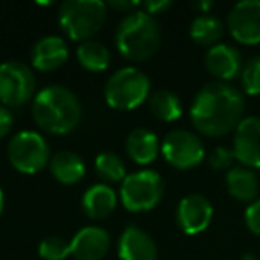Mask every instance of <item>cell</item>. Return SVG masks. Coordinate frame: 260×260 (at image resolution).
Masks as SVG:
<instances>
[{
  "label": "cell",
  "instance_id": "6da1fadb",
  "mask_svg": "<svg viewBox=\"0 0 260 260\" xmlns=\"http://www.w3.org/2000/svg\"><path fill=\"white\" fill-rule=\"evenodd\" d=\"M189 114L200 134L221 138L244 119V96L226 82H210L198 91Z\"/></svg>",
  "mask_w": 260,
  "mask_h": 260
},
{
  "label": "cell",
  "instance_id": "7a4b0ae2",
  "mask_svg": "<svg viewBox=\"0 0 260 260\" xmlns=\"http://www.w3.org/2000/svg\"><path fill=\"white\" fill-rule=\"evenodd\" d=\"M32 118L40 128L54 136L70 134L79 126L82 105L64 86H48L32 100Z\"/></svg>",
  "mask_w": 260,
  "mask_h": 260
},
{
  "label": "cell",
  "instance_id": "3957f363",
  "mask_svg": "<svg viewBox=\"0 0 260 260\" xmlns=\"http://www.w3.org/2000/svg\"><path fill=\"white\" fill-rule=\"evenodd\" d=\"M118 52L128 61L141 62L150 59L160 47V27L155 16L143 9L130 13L119 22L114 34Z\"/></svg>",
  "mask_w": 260,
  "mask_h": 260
},
{
  "label": "cell",
  "instance_id": "277c9868",
  "mask_svg": "<svg viewBox=\"0 0 260 260\" xmlns=\"http://www.w3.org/2000/svg\"><path fill=\"white\" fill-rule=\"evenodd\" d=\"M59 25L73 41H89L107 20V4L102 0H66L59 8Z\"/></svg>",
  "mask_w": 260,
  "mask_h": 260
},
{
  "label": "cell",
  "instance_id": "5b68a950",
  "mask_svg": "<svg viewBox=\"0 0 260 260\" xmlns=\"http://www.w3.org/2000/svg\"><path fill=\"white\" fill-rule=\"evenodd\" d=\"M150 79L134 66L114 72L105 82V102L118 111H132L150 98Z\"/></svg>",
  "mask_w": 260,
  "mask_h": 260
},
{
  "label": "cell",
  "instance_id": "8992f818",
  "mask_svg": "<svg viewBox=\"0 0 260 260\" xmlns=\"http://www.w3.org/2000/svg\"><path fill=\"white\" fill-rule=\"evenodd\" d=\"M164 182L157 171L141 170L128 173L119 185V200L130 212H146L160 202Z\"/></svg>",
  "mask_w": 260,
  "mask_h": 260
},
{
  "label": "cell",
  "instance_id": "52a82bcc",
  "mask_svg": "<svg viewBox=\"0 0 260 260\" xmlns=\"http://www.w3.org/2000/svg\"><path fill=\"white\" fill-rule=\"evenodd\" d=\"M50 148L41 134L34 130L16 132L8 145V159L16 171L34 175L50 162Z\"/></svg>",
  "mask_w": 260,
  "mask_h": 260
},
{
  "label": "cell",
  "instance_id": "ba28073f",
  "mask_svg": "<svg viewBox=\"0 0 260 260\" xmlns=\"http://www.w3.org/2000/svg\"><path fill=\"white\" fill-rule=\"evenodd\" d=\"M36 77L27 64L6 61L0 64V102L6 107H22L34 100Z\"/></svg>",
  "mask_w": 260,
  "mask_h": 260
},
{
  "label": "cell",
  "instance_id": "9c48e42d",
  "mask_svg": "<svg viewBox=\"0 0 260 260\" xmlns=\"http://www.w3.org/2000/svg\"><path fill=\"white\" fill-rule=\"evenodd\" d=\"M160 153L170 166L177 170H191L205 159V146L191 130H171L160 143Z\"/></svg>",
  "mask_w": 260,
  "mask_h": 260
},
{
  "label": "cell",
  "instance_id": "30bf717a",
  "mask_svg": "<svg viewBox=\"0 0 260 260\" xmlns=\"http://www.w3.org/2000/svg\"><path fill=\"white\" fill-rule=\"evenodd\" d=\"M226 25L232 38L242 45L260 43V0H242L230 9Z\"/></svg>",
  "mask_w": 260,
  "mask_h": 260
},
{
  "label": "cell",
  "instance_id": "8fae6325",
  "mask_svg": "<svg viewBox=\"0 0 260 260\" xmlns=\"http://www.w3.org/2000/svg\"><path fill=\"white\" fill-rule=\"evenodd\" d=\"M234 155L244 168L260 170V118H244L234 134Z\"/></svg>",
  "mask_w": 260,
  "mask_h": 260
},
{
  "label": "cell",
  "instance_id": "7c38bea8",
  "mask_svg": "<svg viewBox=\"0 0 260 260\" xmlns=\"http://www.w3.org/2000/svg\"><path fill=\"white\" fill-rule=\"evenodd\" d=\"M214 216V207L205 196L187 194L177 207V223L187 235H198L209 228Z\"/></svg>",
  "mask_w": 260,
  "mask_h": 260
},
{
  "label": "cell",
  "instance_id": "4fadbf2b",
  "mask_svg": "<svg viewBox=\"0 0 260 260\" xmlns=\"http://www.w3.org/2000/svg\"><path fill=\"white\" fill-rule=\"evenodd\" d=\"M70 244L75 260H102L111 248V235L100 226H84L73 235Z\"/></svg>",
  "mask_w": 260,
  "mask_h": 260
},
{
  "label": "cell",
  "instance_id": "5bb4252c",
  "mask_svg": "<svg viewBox=\"0 0 260 260\" xmlns=\"http://www.w3.org/2000/svg\"><path fill=\"white\" fill-rule=\"evenodd\" d=\"M119 260H157V246L143 228L130 224L118 239Z\"/></svg>",
  "mask_w": 260,
  "mask_h": 260
},
{
  "label": "cell",
  "instance_id": "9a60e30c",
  "mask_svg": "<svg viewBox=\"0 0 260 260\" xmlns=\"http://www.w3.org/2000/svg\"><path fill=\"white\" fill-rule=\"evenodd\" d=\"M205 66L217 79V82H226L235 79L242 72L241 54L226 43H217L210 47L205 54Z\"/></svg>",
  "mask_w": 260,
  "mask_h": 260
},
{
  "label": "cell",
  "instance_id": "2e32d148",
  "mask_svg": "<svg viewBox=\"0 0 260 260\" xmlns=\"http://www.w3.org/2000/svg\"><path fill=\"white\" fill-rule=\"evenodd\" d=\"M68 59V45L59 36H45L38 40L30 52V62L38 72H54Z\"/></svg>",
  "mask_w": 260,
  "mask_h": 260
},
{
  "label": "cell",
  "instance_id": "e0dca14e",
  "mask_svg": "<svg viewBox=\"0 0 260 260\" xmlns=\"http://www.w3.org/2000/svg\"><path fill=\"white\" fill-rule=\"evenodd\" d=\"M126 155L134 160L136 164H152L159 157L160 143L157 136L148 128H134L126 136Z\"/></svg>",
  "mask_w": 260,
  "mask_h": 260
},
{
  "label": "cell",
  "instance_id": "ac0fdd59",
  "mask_svg": "<svg viewBox=\"0 0 260 260\" xmlns=\"http://www.w3.org/2000/svg\"><path fill=\"white\" fill-rule=\"evenodd\" d=\"M226 189L232 198L239 202L253 203L258 200L260 180L255 170L244 166H234L226 171Z\"/></svg>",
  "mask_w": 260,
  "mask_h": 260
},
{
  "label": "cell",
  "instance_id": "d6986e66",
  "mask_svg": "<svg viewBox=\"0 0 260 260\" xmlns=\"http://www.w3.org/2000/svg\"><path fill=\"white\" fill-rule=\"evenodd\" d=\"M118 205V194L107 184H94L84 192L82 207L91 219H104L111 216Z\"/></svg>",
  "mask_w": 260,
  "mask_h": 260
},
{
  "label": "cell",
  "instance_id": "ffe728a7",
  "mask_svg": "<svg viewBox=\"0 0 260 260\" xmlns=\"http://www.w3.org/2000/svg\"><path fill=\"white\" fill-rule=\"evenodd\" d=\"M50 173L59 184L62 185H73L79 184L86 175V164L77 153L73 152H57L50 157Z\"/></svg>",
  "mask_w": 260,
  "mask_h": 260
},
{
  "label": "cell",
  "instance_id": "44dd1931",
  "mask_svg": "<svg viewBox=\"0 0 260 260\" xmlns=\"http://www.w3.org/2000/svg\"><path fill=\"white\" fill-rule=\"evenodd\" d=\"M77 61L84 70L91 73L105 72L111 64V52L100 41H84L77 47Z\"/></svg>",
  "mask_w": 260,
  "mask_h": 260
},
{
  "label": "cell",
  "instance_id": "7402d4cb",
  "mask_svg": "<svg viewBox=\"0 0 260 260\" xmlns=\"http://www.w3.org/2000/svg\"><path fill=\"white\" fill-rule=\"evenodd\" d=\"M224 32V25L219 18L212 15H200L192 20L189 27V36L194 43L202 47H214L221 40Z\"/></svg>",
  "mask_w": 260,
  "mask_h": 260
},
{
  "label": "cell",
  "instance_id": "603a6c76",
  "mask_svg": "<svg viewBox=\"0 0 260 260\" xmlns=\"http://www.w3.org/2000/svg\"><path fill=\"white\" fill-rule=\"evenodd\" d=\"M150 111L157 119L164 123H171L180 119L182 116V104L180 98L168 89H159L150 94Z\"/></svg>",
  "mask_w": 260,
  "mask_h": 260
},
{
  "label": "cell",
  "instance_id": "cb8c5ba5",
  "mask_svg": "<svg viewBox=\"0 0 260 260\" xmlns=\"http://www.w3.org/2000/svg\"><path fill=\"white\" fill-rule=\"evenodd\" d=\"M94 168H96V173L100 175V178H104L105 182H112V184L119 182L121 184L126 177L125 162H123L121 157L112 152H104L96 155Z\"/></svg>",
  "mask_w": 260,
  "mask_h": 260
},
{
  "label": "cell",
  "instance_id": "d4e9b609",
  "mask_svg": "<svg viewBox=\"0 0 260 260\" xmlns=\"http://www.w3.org/2000/svg\"><path fill=\"white\" fill-rule=\"evenodd\" d=\"M38 253L43 260H64L72 255V244L62 237H47L40 242Z\"/></svg>",
  "mask_w": 260,
  "mask_h": 260
},
{
  "label": "cell",
  "instance_id": "484cf974",
  "mask_svg": "<svg viewBox=\"0 0 260 260\" xmlns=\"http://www.w3.org/2000/svg\"><path fill=\"white\" fill-rule=\"evenodd\" d=\"M241 84L242 89L249 96L260 94V55L249 59L241 72Z\"/></svg>",
  "mask_w": 260,
  "mask_h": 260
},
{
  "label": "cell",
  "instance_id": "4316f807",
  "mask_svg": "<svg viewBox=\"0 0 260 260\" xmlns=\"http://www.w3.org/2000/svg\"><path fill=\"white\" fill-rule=\"evenodd\" d=\"M235 160L234 150H228L224 146H217L209 157L210 168L221 171V170H232V162Z\"/></svg>",
  "mask_w": 260,
  "mask_h": 260
},
{
  "label": "cell",
  "instance_id": "83f0119b",
  "mask_svg": "<svg viewBox=\"0 0 260 260\" xmlns=\"http://www.w3.org/2000/svg\"><path fill=\"white\" fill-rule=\"evenodd\" d=\"M244 223L249 232H253L255 235H260V198L248 205V209L244 212Z\"/></svg>",
  "mask_w": 260,
  "mask_h": 260
},
{
  "label": "cell",
  "instance_id": "f1b7e54d",
  "mask_svg": "<svg viewBox=\"0 0 260 260\" xmlns=\"http://www.w3.org/2000/svg\"><path fill=\"white\" fill-rule=\"evenodd\" d=\"M13 125H15L13 112L9 111V107H6V105H0V139L6 138V136L11 132Z\"/></svg>",
  "mask_w": 260,
  "mask_h": 260
},
{
  "label": "cell",
  "instance_id": "f546056e",
  "mask_svg": "<svg viewBox=\"0 0 260 260\" xmlns=\"http://www.w3.org/2000/svg\"><path fill=\"white\" fill-rule=\"evenodd\" d=\"M171 8V2L170 0H148V2H141V9L148 15L155 16L160 15L162 11Z\"/></svg>",
  "mask_w": 260,
  "mask_h": 260
},
{
  "label": "cell",
  "instance_id": "4dcf8cb0",
  "mask_svg": "<svg viewBox=\"0 0 260 260\" xmlns=\"http://www.w3.org/2000/svg\"><path fill=\"white\" fill-rule=\"evenodd\" d=\"M107 8L114 9V11H119V13H126V15H130V13L138 11V9H141V2H126V0H112V2H109Z\"/></svg>",
  "mask_w": 260,
  "mask_h": 260
},
{
  "label": "cell",
  "instance_id": "1f68e13d",
  "mask_svg": "<svg viewBox=\"0 0 260 260\" xmlns=\"http://www.w3.org/2000/svg\"><path fill=\"white\" fill-rule=\"evenodd\" d=\"M192 8L198 9V11H202V15H209V11L214 8V2L212 0H202V2H194Z\"/></svg>",
  "mask_w": 260,
  "mask_h": 260
},
{
  "label": "cell",
  "instance_id": "d6a6232c",
  "mask_svg": "<svg viewBox=\"0 0 260 260\" xmlns=\"http://www.w3.org/2000/svg\"><path fill=\"white\" fill-rule=\"evenodd\" d=\"M4 203H6V200H4V191H2V187H0V214H2V210H4Z\"/></svg>",
  "mask_w": 260,
  "mask_h": 260
},
{
  "label": "cell",
  "instance_id": "836d02e7",
  "mask_svg": "<svg viewBox=\"0 0 260 260\" xmlns=\"http://www.w3.org/2000/svg\"><path fill=\"white\" fill-rule=\"evenodd\" d=\"M242 260H255V256H253V255H244V258H242Z\"/></svg>",
  "mask_w": 260,
  "mask_h": 260
}]
</instances>
